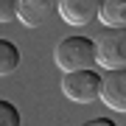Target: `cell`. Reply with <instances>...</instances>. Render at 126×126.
<instances>
[{"label":"cell","mask_w":126,"mask_h":126,"mask_svg":"<svg viewBox=\"0 0 126 126\" xmlns=\"http://www.w3.org/2000/svg\"><path fill=\"white\" fill-rule=\"evenodd\" d=\"M81 126H115L109 118H93V121H84Z\"/></svg>","instance_id":"8fae6325"},{"label":"cell","mask_w":126,"mask_h":126,"mask_svg":"<svg viewBox=\"0 0 126 126\" xmlns=\"http://www.w3.org/2000/svg\"><path fill=\"white\" fill-rule=\"evenodd\" d=\"M20 67V48L9 39H0V76H11Z\"/></svg>","instance_id":"ba28073f"},{"label":"cell","mask_w":126,"mask_h":126,"mask_svg":"<svg viewBox=\"0 0 126 126\" xmlns=\"http://www.w3.org/2000/svg\"><path fill=\"white\" fill-rule=\"evenodd\" d=\"M95 48V64L104 70L126 67V28H104L93 39Z\"/></svg>","instance_id":"7a4b0ae2"},{"label":"cell","mask_w":126,"mask_h":126,"mask_svg":"<svg viewBox=\"0 0 126 126\" xmlns=\"http://www.w3.org/2000/svg\"><path fill=\"white\" fill-rule=\"evenodd\" d=\"M98 101H104L112 112H126V67L107 70L101 76Z\"/></svg>","instance_id":"277c9868"},{"label":"cell","mask_w":126,"mask_h":126,"mask_svg":"<svg viewBox=\"0 0 126 126\" xmlns=\"http://www.w3.org/2000/svg\"><path fill=\"white\" fill-rule=\"evenodd\" d=\"M17 20V0H0V23Z\"/></svg>","instance_id":"30bf717a"},{"label":"cell","mask_w":126,"mask_h":126,"mask_svg":"<svg viewBox=\"0 0 126 126\" xmlns=\"http://www.w3.org/2000/svg\"><path fill=\"white\" fill-rule=\"evenodd\" d=\"M53 62L62 73L73 70H93L95 64V48L90 36H64L53 48Z\"/></svg>","instance_id":"6da1fadb"},{"label":"cell","mask_w":126,"mask_h":126,"mask_svg":"<svg viewBox=\"0 0 126 126\" xmlns=\"http://www.w3.org/2000/svg\"><path fill=\"white\" fill-rule=\"evenodd\" d=\"M98 20L107 28H126V0H101Z\"/></svg>","instance_id":"52a82bcc"},{"label":"cell","mask_w":126,"mask_h":126,"mask_svg":"<svg viewBox=\"0 0 126 126\" xmlns=\"http://www.w3.org/2000/svg\"><path fill=\"white\" fill-rule=\"evenodd\" d=\"M0 126H20V109L3 98H0Z\"/></svg>","instance_id":"9c48e42d"},{"label":"cell","mask_w":126,"mask_h":126,"mask_svg":"<svg viewBox=\"0 0 126 126\" xmlns=\"http://www.w3.org/2000/svg\"><path fill=\"white\" fill-rule=\"evenodd\" d=\"M98 6L101 0H59L56 11L62 14V20L67 25H90L93 20H98Z\"/></svg>","instance_id":"5b68a950"},{"label":"cell","mask_w":126,"mask_h":126,"mask_svg":"<svg viewBox=\"0 0 126 126\" xmlns=\"http://www.w3.org/2000/svg\"><path fill=\"white\" fill-rule=\"evenodd\" d=\"M59 0H17V20L25 28H36L56 14Z\"/></svg>","instance_id":"8992f818"},{"label":"cell","mask_w":126,"mask_h":126,"mask_svg":"<svg viewBox=\"0 0 126 126\" xmlns=\"http://www.w3.org/2000/svg\"><path fill=\"white\" fill-rule=\"evenodd\" d=\"M101 76L95 70H73L62 76V95L73 104H93L98 101Z\"/></svg>","instance_id":"3957f363"}]
</instances>
